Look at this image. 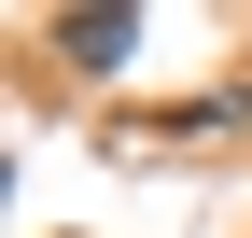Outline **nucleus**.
Returning <instances> with one entry per match:
<instances>
[{"label":"nucleus","instance_id":"nucleus-1","mask_svg":"<svg viewBox=\"0 0 252 238\" xmlns=\"http://www.w3.org/2000/svg\"><path fill=\"white\" fill-rule=\"evenodd\" d=\"M56 42H70L84 70H126V42H140V14H126V0H112V14H56Z\"/></svg>","mask_w":252,"mask_h":238}]
</instances>
